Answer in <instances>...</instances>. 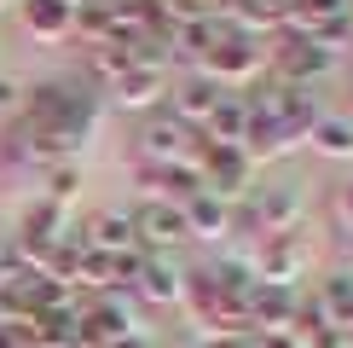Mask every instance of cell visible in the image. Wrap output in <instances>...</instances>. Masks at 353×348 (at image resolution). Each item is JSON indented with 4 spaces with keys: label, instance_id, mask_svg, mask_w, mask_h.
<instances>
[{
    "label": "cell",
    "instance_id": "1",
    "mask_svg": "<svg viewBox=\"0 0 353 348\" xmlns=\"http://www.w3.org/2000/svg\"><path fill=\"white\" fill-rule=\"evenodd\" d=\"M197 70H203L209 81H220L226 93H232V87H255V81H261V70H267V47H261L255 35H243V29H232V23H226V35L214 41V52L203 58Z\"/></svg>",
    "mask_w": 353,
    "mask_h": 348
},
{
    "label": "cell",
    "instance_id": "2",
    "mask_svg": "<svg viewBox=\"0 0 353 348\" xmlns=\"http://www.w3.org/2000/svg\"><path fill=\"white\" fill-rule=\"evenodd\" d=\"M197 174H203V192H214L220 203H243L249 197V174H255V163L243 157V145H209L197 139Z\"/></svg>",
    "mask_w": 353,
    "mask_h": 348
},
{
    "label": "cell",
    "instance_id": "3",
    "mask_svg": "<svg viewBox=\"0 0 353 348\" xmlns=\"http://www.w3.org/2000/svg\"><path fill=\"white\" fill-rule=\"evenodd\" d=\"M267 70H272L278 81H290V87H313L319 76H330V70H336V52H325L313 35L284 29V35L272 41V52H267Z\"/></svg>",
    "mask_w": 353,
    "mask_h": 348
},
{
    "label": "cell",
    "instance_id": "4",
    "mask_svg": "<svg viewBox=\"0 0 353 348\" xmlns=\"http://www.w3.org/2000/svg\"><path fill=\"white\" fill-rule=\"evenodd\" d=\"M197 157V134L185 122H174L168 110H151L139 128V163L145 168H168V163H191Z\"/></svg>",
    "mask_w": 353,
    "mask_h": 348
},
{
    "label": "cell",
    "instance_id": "5",
    "mask_svg": "<svg viewBox=\"0 0 353 348\" xmlns=\"http://www.w3.org/2000/svg\"><path fill=\"white\" fill-rule=\"evenodd\" d=\"M249 261H255V279L261 284L296 290V279L307 273V261H313V244H307V232H278V238H261V250Z\"/></svg>",
    "mask_w": 353,
    "mask_h": 348
},
{
    "label": "cell",
    "instance_id": "6",
    "mask_svg": "<svg viewBox=\"0 0 353 348\" xmlns=\"http://www.w3.org/2000/svg\"><path fill=\"white\" fill-rule=\"evenodd\" d=\"M134 313H128V302L122 296H93V302H81L76 308V342H93V348H110V342H122V337H134Z\"/></svg>",
    "mask_w": 353,
    "mask_h": 348
},
{
    "label": "cell",
    "instance_id": "7",
    "mask_svg": "<svg viewBox=\"0 0 353 348\" xmlns=\"http://www.w3.org/2000/svg\"><path fill=\"white\" fill-rule=\"evenodd\" d=\"M220 99H226V87H220V81H209L203 70H191L185 81H174V87H168V105H163V110L174 116V122H185L191 134H203V122L214 116V105H220Z\"/></svg>",
    "mask_w": 353,
    "mask_h": 348
},
{
    "label": "cell",
    "instance_id": "8",
    "mask_svg": "<svg viewBox=\"0 0 353 348\" xmlns=\"http://www.w3.org/2000/svg\"><path fill=\"white\" fill-rule=\"evenodd\" d=\"M134 232H139V250H145V255H168L174 244L185 238V215H180V203L145 197L139 209H134Z\"/></svg>",
    "mask_w": 353,
    "mask_h": 348
},
{
    "label": "cell",
    "instance_id": "9",
    "mask_svg": "<svg viewBox=\"0 0 353 348\" xmlns=\"http://www.w3.org/2000/svg\"><path fill=\"white\" fill-rule=\"evenodd\" d=\"M110 99H116L122 110H139V116L163 110V105H168V70H145V64H134L122 81L110 87Z\"/></svg>",
    "mask_w": 353,
    "mask_h": 348
},
{
    "label": "cell",
    "instance_id": "10",
    "mask_svg": "<svg viewBox=\"0 0 353 348\" xmlns=\"http://www.w3.org/2000/svg\"><path fill=\"white\" fill-rule=\"evenodd\" d=\"M180 290H185V273L174 267L168 255H145L139 261V279H134V296L139 302H151V308H174Z\"/></svg>",
    "mask_w": 353,
    "mask_h": 348
},
{
    "label": "cell",
    "instance_id": "11",
    "mask_svg": "<svg viewBox=\"0 0 353 348\" xmlns=\"http://www.w3.org/2000/svg\"><path fill=\"white\" fill-rule=\"evenodd\" d=\"M81 238H87V250H105V255H128V250H139L134 215H122V209H99L93 221L81 226Z\"/></svg>",
    "mask_w": 353,
    "mask_h": 348
},
{
    "label": "cell",
    "instance_id": "12",
    "mask_svg": "<svg viewBox=\"0 0 353 348\" xmlns=\"http://www.w3.org/2000/svg\"><path fill=\"white\" fill-rule=\"evenodd\" d=\"M180 215H185V238H226L232 232V203H220L214 192L185 197Z\"/></svg>",
    "mask_w": 353,
    "mask_h": 348
},
{
    "label": "cell",
    "instance_id": "13",
    "mask_svg": "<svg viewBox=\"0 0 353 348\" xmlns=\"http://www.w3.org/2000/svg\"><path fill=\"white\" fill-rule=\"evenodd\" d=\"M70 23H76V6H64V0H23L29 41H64Z\"/></svg>",
    "mask_w": 353,
    "mask_h": 348
},
{
    "label": "cell",
    "instance_id": "14",
    "mask_svg": "<svg viewBox=\"0 0 353 348\" xmlns=\"http://www.w3.org/2000/svg\"><path fill=\"white\" fill-rule=\"evenodd\" d=\"M243 134H249V105H243V93H226L214 105V116L203 122L197 139H209V145H243Z\"/></svg>",
    "mask_w": 353,
    "mask_h": 348
},
{
    "label": "cell",
    "instance_id": "15",
    "mask_svg": "<svg viewBox=\"0 0 353 348\" xmlns=\"http://www.w3.org/2000/svg\"><path fill=\"white\" fill-rule=\"evenodd\" d=\"M23 337L41 342V348H76V308H47V313H35V319L23 325Z\"/></svg>",
    "mask_w": 353,
    "mask_h": 348
},
{
    "label": "cell",
    "instance_id": "16",
    "mask_svg": "<svg viewBox=\"0 0 353 348\" xmlns=\"http://www.w3.org/2000/svg\"><path fill=\"white\" fill-rule=\"evenodd\" d=\"M226 35V18H191V23H180V29H168V41H174V52H185V58H209L214 52V41Z\"/></svg>",
    "mask_w": 353,
    "mask_h": 348
},
{
    "label": "cell",
    "instance_id": "17",
    "mask_svg": "<svg viewBox=\"0 0 353 348\" xmlns=\"http://www.w3.org/2000/svg\"><path fill=\"white\" fill-rule=\"evenodd\" d=\"M307 139H313L319 157H353V116H347V110H325Z\"/></svg>",
    "mask_w": 353,
    "mask_h": 348
},
{
    "label": "cell",
    "instance_id": "18",
    "mask_svg": "<svg viewBox=\"0 0 353 348\" xmlns=\"http://www.w3.org/2000/svg\"><path fill=\"white\" fill-rule=\"evenodd\" d=\"M128 70H134V47H128V41H105V47L87 52V76L105 81V87H116Z\"/></svg>",
    "mask_w": 353,
    "mask_h": 348
},
{
    "label": "cell",
    "instance_id": "19",
    "mask_svg": "<svg viewBox=\"0 0 353 348\" xmlns=\"http://www.w3.org/2000/svg\"><path fill=\"white\" fill-rule=\"evenodd\" d=\"M70 35L87 41V52L105 47V41H116V23H110V6L105 0H87V6H76V23H70Z\"/></svg>",
    "mask_w": 353,
    "mask_h": 348
},
{
    "label": "cell",
    "instance_id": "20",
    "mask_svg": "<svg viewBox=\"0 0 353 348\" xmlns=\"http://www.w3.org/2000/svg\"><path fill=\"white\" fill-rule=\"evenodd\" d=\"M76 192H81V168H76V163H52V168H47V192H41V197L64 209Z\"/></svg>",
    "mask_w": 353,
    "mask_h": 348
},
{
    "label": "cell",
    "instance_id": "21",
    "mask_svg": "<svg viewBox=\"0 0 353 348\" xmlns=\"http://www.w3.org/2000/svg\"><path fill=\"white\" fill-rule=\"evenodd\" d=\"M18 110H23V87L12 76H0V116H18Z\"/></svg>",
    "mask_w": 353,
    "mask_h": 348
},
{
    "label": "cell",
    "instance_id": "22",
    "mask_svg": "<svg viewBox=\"0 0 353 348\" xmlns=\"http://www.w3.org/2000/svg\"><path fill=\"white\" fill-rule=\"evenodd\" d=\"M336 215H342V226L353 232V180L342 186V192H336Z\"/></svg>",
    "mask_w": 353,
    "mask_h": 348
},
{
    "label": "cell",
    "instance_id": "23",
    "mask_svg": "<svg viewBox=\"0 0 353 348\" xmlns=\"http://www.w3.org/2000/svg\"><path fill=\"white\" fill-rule=\"evenodd\" d=\"M249 348H296L290 331H272V337H249Z\"/></svg>",
    "mask_w": 353,
    "mask_h": 348
},
{
    "label": "cell",
    "instance_id": "24",
    "mask_svg": "<svg viewBox=\"0 0 353 348\" xmlns=\"http://www.w3.org/2000/svg\"><path fill=\"white\" fill-rule=\"evenodd\" d=\"M209 348H249V337H209Z\"/></svg>",
    "mask_w": 353,
    "mask_h": 348
},
{
    "label": "cell",
    "instance_id": "25",
    "mask_svg": "<svg viewBox=\"0 0 353 348\" xmlns=\"http://www.w3.org/2000/svg\"><path fill=\"white\" fill-rule=\"evenodd\" d=\"M110 348H151V342H145L139 331H134V337H122V342H110Z\"/></svg>",
    "mask_w": 353,
    "mask_h": 348
},
{
    "label": "cell",
    "instance_id": "26",
    "mask_svg": "<svg viewBox=\"0 0 353 348\" xmlns=\"http://www.w3.org/2000/svg\"><path fill=\"white\" fill-rule=\"evenodd\" d=\"M6 255H12V232L0 226V267H6Z\"/></svg>",
    "mask_w": 353,
    "mask_h": 348
},
{
    "label": "cell",
    "instance_id": "27",
    "mask_svg": "<svg viewBox=\"0 0 353 348\" xmlns=\"http://www.w3.org/2000/svg\"><path fill=\"white\" fill-rule=\"evenodd\" d=\"M347 116H353V87H347Z\"/></svg>",
    "mask_w": 353,
    "mask_h": 348
},
{
    "label": "cell",
    "instance_id": "28",
    "mask_svg": "<svg viewBox=\"0 0 353 348\" xmlns=\"http://www.w3.org/2000/svg\"><path fill=\"white\" fill-rule=\"evenodd\" d=\"M347 273H353V244H347Z\"/></svg>",
    "mask_w": 353,
    "mask_h": 348
},
{
    "label": "cell",
    "instance_id": "29",
    "mask_svg": "<svg viewBox=\"0 0 353 348\" xmlns=\"http://www.w3.org/2000/svg\"><path fill=\"white\" fill-rule=\"evenodd\" d=\"M18 348H41V342H29V337H23V342H18Z\"/></svg>",
    "mask_w": 353,
    "mask_h": 348
},
{
    "label": "cell",
    "instance_id": "30",
    "mask_svg": "<svg viewBox=\"0 0 353 348\" xmlns=\"http://www.w3.org/2000/svg\"><path fill=\"white\" fill-rule=\"evenodd\" d=\"M64 6H87V0H64Z\"/></svg>",
    "mask_w": 353,
    "mask_h": 348
},
{
    "label": "cell",
    "instance_id": "31",
    "mask_svg": "<svg viewBox=\"0 0 353 348\" xmlns=\"http://www.w3.org/2000/svg\"><path fill=\"white\" fill-rule=\"evenodd\" d=\"M0 284H6V267H0Z\"/></svg>",
    "mask_w": 353,
    "mask_h": 348
},
{
    "label": "cell",
    "instance_id": "32",
    "mask_svg": "<svg viewBox=\"0 0 353 348\" xmlns=\"http://www.w3.org/2000/svg\"><path fill=\"white\" fill-rule=\"evenodd\" d=\"M0 12H6V0H0Z\"/></svg>",
    "mask_w": 353,
    "mask_h": 348
}]
</instances>
